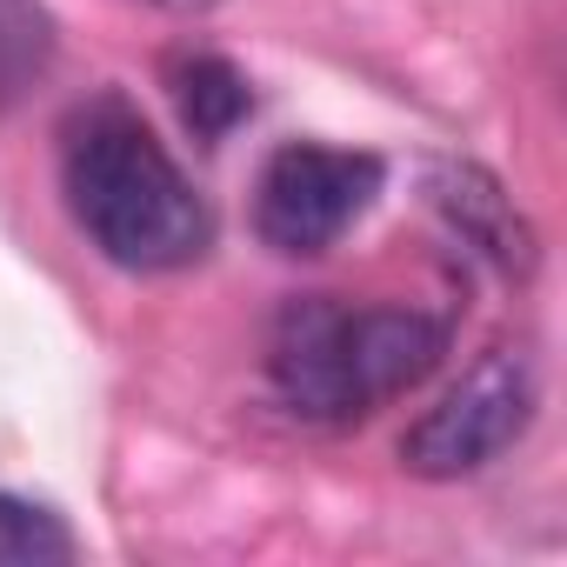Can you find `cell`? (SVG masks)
Instances as JSON below:
<instances>
[{
	"mask_svg": "<svg viewBox=\"0 0 567 567\" xmlns=\"http://www.w3.org/2000/svg\"><path fill=\"white\" fill-rule=\"evenodd\" d=\"M61 194L94 254L127 274H174L214 247V207L121 94H94L68 114Z\"/></svg>",
	"mask_w": 567,
	"mask_h": 567,
	"instance_id": "cell-1",
	"label": "cell"
},
{
	"mask_svg": "<svg viewBox=\"0 0 567 567\" xmlns=\"http://www.w3.org/2000/svg\"><path fill=\"white\" fill-rule=\"evenodd\" d=\"M447 354V321L427 308H348L334 295H295L267 334V381L280 408L354 427L414 394Z\"/></svg>",
	"mask_w": 567,
	"mask_h": 567,
	"instance_id": "cell-2",
	"label": "cell"
},
{
	"mask_svg": "<svg viewBox=\"0 0 567 567\" xmlns=\"http://www.w3.org/2000/svg\"><path fill=\"white\" fill-rule=\"evenodd\" d=\"M540 408V361L520 341H494L408 434H401V467L421 481H461L494 467L534 421Z\"/></svg>",
	"mask_w": 567,
	"mask_h": 567,
	"instance_id": "cell-3",
	"label": "cell"
},
{
	"mask_svg": "<svg viewBox=\"0 0 567 567\" xmlns=\"http://www.w3.org/2000/svg\"><path fill=\"white\" fill-rule=\"evenodd\" d=\"M388 167L368 147H321V141H288L274 147L260 181H254V234L288 254H328L381 194Z\"/></svg>",
	"mask_w": 567,
	"mask_h": 567,
	"instance_id": "cell-4",
	"label": "cell"
},
{
	"mask_svg": "<svg viewBox=\"0 0 567 567\" xmlns=\"http://www.w3.org/2000/svg\"><path fill=\"white\" fill-rule=\"evenodd\" d=\"M427 200L481 260H494L501 274H534V227H527V214L507 200V187L487 167L434 161L427 167Z\"/></svg>",
	"mask_w": 567,
	"mask_h": 567,
	"instance_id": "cell-5",
	"label": "cell"
},
{
	"mask_svg": "<svg viewBox=\"0 0 567 567\" xmlns=\"http://www.w3.org/2000/svg\"><path fill=\"white\" fill-rule=\"evenodd\" d=\"M167 94H174V107H181V127H187L200 147H220V141L254 114L247 74H240L227 54H214V48H181V54H167Z\"/></svg>",
	"mask_w": 567,
	"mask_h": 567,
	"instance_id": "cell-6",
	"label": "cell"
},
{
	"mask_svg": "<svg viewBox=\"0 0 567 567\" xmlns=\"http://www.w3.org/2000/svg\"><path fill=\"white\" fill-rule=\"evenodd\" d=\"M68 554H74V534L48 507L0 494V560H68Z\"/></svg>",
	"mask_w": 567,
	"mask_h": 567,
	"instance_id": "cell-7",
	"label": "cell"
},
{
	"mask_svg": "<svg viewBox=\"0 0 567 567\" xmlns=\"http://www.w3.org/2000/svg\"><path fill=\"white\" fill-rule=\"evenodd\" d=\"M147 8H167V14H207V8H220V0H147Z\"/></svg>",
	"mask_w": 567,
	"mask_h": 567,
	"instance_id": "cell-8",
	"label": "cell"
}]
</instances>
